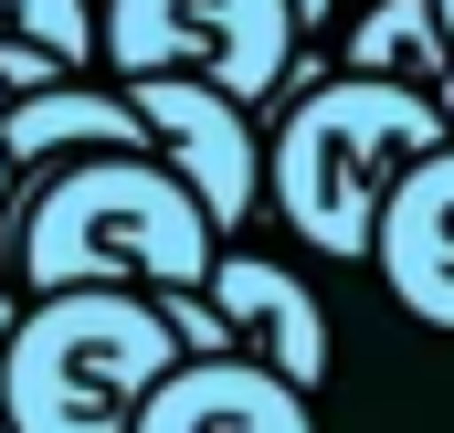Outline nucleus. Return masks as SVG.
<instances>
[{
    "mask_svg": "<svg viewBox=\"0 0 454 433\" xmlns=\"http://www.w3.org/2000/svg\"><path fill=\"white\" fill-rule=\"evenodd\" d=\"M127 433H317V391H296L243 349H212V359H169Z\"/></svg>",
    "mask_w": 454,
    "mask_h": 433,
    "instance_id": "nucleus-6",
    "label": "nucleus"
},
{
    "mask_svg": "<svg viewBox=\"0 0 454 433\" xmlns=\"http://www.w3.org/2000/svg\"><path fill=\"white\" fill-rule=\"evenodd\" d=\"M296 0H96V53L116 75H201L243 106L296 85Z\"/></svg>",
    "mask_w": 454,
    "mask_h": 433,
    "instance_id": "nucleus-4",
    "label": "nucleus"
},
{
    "mask_svg": "<svg viewBox=\"0 0 454 433\" xmlns=\"http://www.w3.org/2000/svg\"><path fill=\"white\" fill-rule=\"evenodd\" d=\"M0 32H11V21H0Z\"/></svg>",
    "mask_w": 454,
    "mask_h": 433,
    "instance_id": "nucleus-16",
    "label": "nucleus"
},
{
    "mask_svg": "<svg viewBox=\"0 0 454 433\" xmlns=\"http://www.w3.org/2000/svg\"><path fill=\"white\" fill-rule=\"evenodd\" d=\"M454 127L434 96L391 85V75H317V85H286V127L264 138V201L286 212L296 243H317L328 264H370V232L391 180L444 148Z\"/></svg>",
    "mask_w": 454,
    "mask_h": 433,
    "instance_id": "nucleus-2",
    "label": "nucleus"
},
{
    "mask_svg": "<svg viewBox=\"0 0 454 433\" xmlns=\"http://www.w3.org/2000/svg\"><path fill=\"white\" fill-rule=\"evenodd\" d=\"M370 264H380L391 307H412L423 327H444V338H454V138H444V148H423V159L391 180L380 232H370Z\"/></svg>",
    "mask_w": 454,
    "mask_h": 433,
    "instance_id": "nucleus-8",
    "label": "nucleus"
},
{
    "mask_svg": "<svg viewBox=\"0 0 454 433\" xmlns=\"http://www.w3.org/2000/svg\"><path fill=\"white\" fill-rule=\"evenodd\" d=\"M148 307L169 318L180 359H212V349H232V327H223V307H212V286H148Z\"/></svg>",
    "mask_w": 454,
    "mask_h": 433,
    "instance_id": "nucleus-11",
    "label": "nucleus"
},
{
    "mask_svg": "<svg viewBox=\"0 0 454 433\" xmlns=\"http://www.w3.org/2000/svg\"><path fill=\"white\" fill-rule=\"evenodd\" d=\"M0 21H11L21 43H43L64 75L96 64V0H0Z\"/></svg>",
    "mask_w": 454,
    "mask_h": 433,
    "instance_id": "nucleus-10",
    "label": "nucleus"
},
{
    "mask_svg": "<svg viewBox=\"0 0 454 433\" xmlns=\"http://www.w3.org/2000/svg\"><path fill=\"white\" fill-rule=\"evenodd\" d=\"M328 11H339V0H296V32H328Z\"/></svg>",
    "mask_w": 454,
    "mask_h": 433,
    "instance_id": "nucleus-12",
    "label": "nucleus"
},
{
    "mask_svg": "<svg viewBox=\"0 0 454 433\" xmlns=\"http://www.w3.org/2000/svg\"><path fill=\"white\" fill-rule=\"evenodd\" d=\"M85 148H148V127H137V106H127V85L53 75V85H32V96L0 106V159H11V180L64 169V159H85Z\"/></svg>",
    "mask_w": 454,
    "mask_h": 433,
    "instance_id": "nucleus-9",
    "label": "nucleus"
},
{
    "mask_svg": "<svg viewBox=\"0 0 454 433\" xmlns=\"http://www.w3.org/2000/svg\"><path fill=\"white\" fill-rule=\"evenodd\" d=\"M201 286H212V307H223L243 359L286 370L296 391H328V307H317V286H307L296 264H264V254H243V232H232Z\"/></svg>",
    "mask_w": 454,
    "mask_h": 433,
    "instance_id": "nucleus-7",
    "label": "nucleus"
},
{
    "mask_svg": "<svg viewBox=\"0 0 454 433\" xmlns=\"http://www.w3.org/2000/svg\"><path fill=\"white\" fill-rule=\"evenodd\" d=\"M223 254L212 212L159 148H85L0 191V264L43 286H201Z\"/></svg>",
    "mask_w": 454,
    "mask_h": 433,
    "instance_id": "nucleus-1",
    "label": "nucleus"
},
{
    "mask_svg": "<svg viewBox=\"0 0 454 433\" xmlns=\"http://www.w3.org/2000/svg\"><path fill=\"white\" fill-rule=\"evenodd\" d=\"M0 191H11V159H0Z\"/></svg>",
    "mask_w": 454,
    "mask_h": 433,
    "instance_id": "nucleus-15",
    "label": "nucleus"
},
{
    "mask_svg": "<svg viewBox=\"0 0 454 433\" xmlns=\"http://www.w3.org/2000/svg\"><path fill=\"white\" fill-rule=\"evenodd\" d=\"M169 359H180V338L137 286H43L32 307H11V338H0V423L127 433Z\"/></svg>",
    "mask_w": 454,
    "mask_h": 433,
    "instance_id": "nucleus-3",
    "label": "nucleus"
},
{
    "mask_svg": "<svg viewBox=\"0 0 454 433\" xmlns=\"http://www.w3.org/2000/svg\"><path fill=\"white\" fill-rule=\"evenodd\" d=\"M11 307H21V296H11V286H0V338H11ZM0 433H11V423H0Z\"/></svg>",
    "mask_w": 454,
    "mask_h": 433,
    "instance_id": "nucleus-13",
    "label": "nucleus"
},
{
    "mask_svg": "<svg viewBox=\"0 0 454 433\" xmlns=\"http://www.w3.org/2000/svg\"><path fill=\"white\" fill-rule=\"evenodd\" d=\"M434 11H444V32H454V0H434Z\"/></svg>",
    "mask_w": 454,
    "mask_h": 433,
    "instance_id": "nucleus-14",
    "label": "nucleus"
},
{
    "mask_svg": "<svg viewBox=\"0 0 454 433\" xmlns=\"http://www.w3.org/2000/svg\"><path fill=\"white\" fill-rule=\"evenodd\" d=\"M127 85V106L148 127V148L191 180V201L212 212V232H243V212L264 201V138H254V106L223 96V85H201V75H116Z\"/></svg>",
    "mask_w": 454,
    "mask_h": 433,
    "instance_id": "nucleus-5",
    "label": "nucleus"
}]
</instances>
